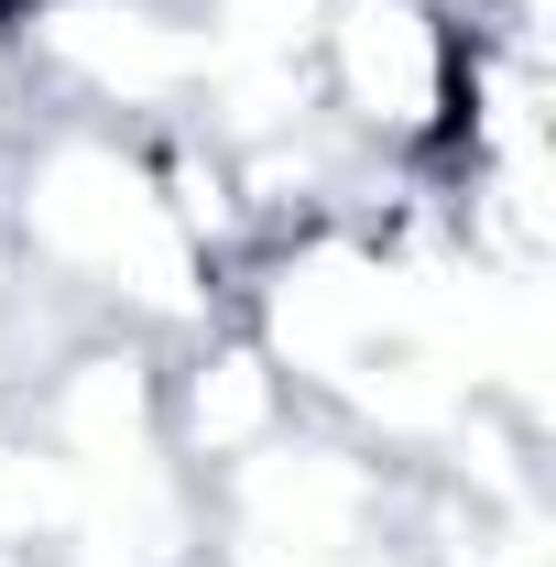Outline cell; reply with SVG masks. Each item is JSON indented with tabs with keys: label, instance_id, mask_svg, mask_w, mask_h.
Listing matches in <instances>:
<instances>
[{
	"label": "cell",
	"instance_id": "1",
	"mask_svg": "<svg viewBox=\"0 0 556 567\" xmlns=\"http://www.w3.org/2000/svg\"><path fill=\"white\" fill-rule=\"evenodd\" d=\"M306 66H317V110L360 153L447 175L459 87H470V11L459 0H328Z\"/></svg>",
	"mask_w": 556,
	"mask_h": 567
},
{
	"label": "cell",
	"instance_id": "2",
	"mask_svg": "<svg viewBox=\"0 0 556 567\" xmlns=\"http://www.w3.org/2000/svg\"><path fill=\"white\" fill-rule=\"evenodd\" d=\"M22 55H33V99H55L66 121H110V132L186 121L208 87V33L153 0H33Z\"/></svg>",
	"mask_w": 556,
	"mask_h": 567
},
{
	"label": "cell",
	"instance_id": "3",
	"mask_svg": "<svg viewBox=\"0 0 556 567\" xmlns=\"http://www.w3.org/2000/svg\"><path fill=\"white\" fill-rule=\"evenodd\" d=\"M11 415H22V436L44 458H66L76 481L153 470L164 458V350L132 339V328H87L11 393Z\"/></svg>",
	"mask_w": 556,
	"mask_h": 567
},
{
	"label": "cell",
	"instance_id": "4",
	"mask_svg": "<svg viewBox=\"0 0 556 567\" xmlns=\"http://www.w3.org/2000/svg\"><path fill=\"white\" fill-rule=\"evenodd\" d=\"M306 415H317V404L295 393V371H284L240 317H208L197 339L164 350V458H175L197 492H218L229 470H251L262 447H284Z\"/></svg>",
	"mask_w": 556,
	"mask_h": 567
},
{
	"label": "cell",
	"instance_id": "5",
	"mask_svg": "<svg viewBox=\"0 0 556 567\" xmlns=\"http://www.w3.org/2000/svg\"><path fill=\"white\" fill-rule=\"evenodd\" d=\"M33 99V55H22V11H0V121H22Z\"/></svg>",
	"mask_w": 556,
	"mask_h": 567
}]
</instances>
